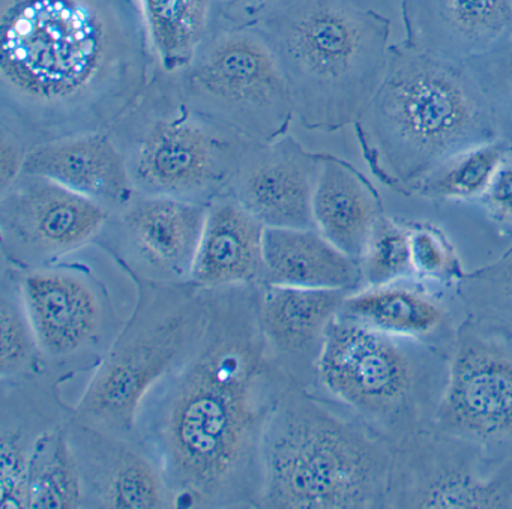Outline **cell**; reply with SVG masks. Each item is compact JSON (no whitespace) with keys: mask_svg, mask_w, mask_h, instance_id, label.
<instances>
[{"mask_svg":"<svg viewBox=\"0 0 512 509\" xmlns=\"http://www.w3.org/2000/svg\"><path fill=\"white\" fill-rule=\"evenodd\" d=\"M262 287L211 290L202 334L140 410L137 434L163 470L172 508H260L266 424L298 386L263 337Z\"/></svg>","mask_w":512,"mask_h":509,"instance_id":"cell-1","label":"cell"},{"mask_svg":"<svg viewBox=\"0 0 512 509\" xmlns=\"http://www.w3.org/2000/svg\"><path fill=\"white\" fill-rule=\"evenodd\" d=\"M157 67L133 0H0V125L28 149L109 131Z\"/></svg>","mask_w":512,"mask_h":509,"instance_id":"cell-2","label":"cell"},{"mask_svg":"<svg viewBox=\"0 0 512 509\" xmlns=\"http://www.w3.org/2000/svg\"><path fill=\"white\" fill-rule=\"evenodd\" d=\"M401 0H295L259 26L305 130L355 125L379 89Z\"/></svg>","mask_w":512,"mask_h":509,"instance_id":"cell-3","label":"cell"},{"mask_svg":"<svg viewBox=\"0 0 512 509\" xmlns=\"http://www.w3.org/2000/svg\"><path fill=\"white\" fill-rule=\"evenodd\" d=\"M367 160L392 187H415L452 158L499 140L487 98L464 62L395 44L355 124Z\"/></svg>","mask_w":512,"mask_h":509,"instance_id":"cell-4","label":"cell"},{"mask_svg":"<svg viewBox=\"0 0 512 509\" xmlns=\"http://www.w3.org/2000/svg\"><path fill=\"white\" fill-rule=\"evenodd\" d=\"M394 446L319 389L293 386L262 442L268 509L388 508Z\"/></svg>","mask_w":512,"mask_h":509,"instance_id":"cell-5","label":"cell"},{"mask_svg":"<svg viewBox=\"0 0 512 509\" xmlns=\"http://www.w3.org/2000/svg\"><path fill=\"white\" fill-rule=\"evenodd\" d=\"M448 350L374 331L338 316L326 332L316 389L398 445L433 428Z\"/></svg>","mask_w":512,"mask_h":509,"instance_id":"cell-6","label":"cell"},{"mask_svg":"<svg viewBox=\"0 0 512 509\" xmlns=\"http://www.w3.org/2000/svg\"><path fill=\"white\" fill-rule=\"evenodd\" d=\"M137 299L130 317L74 406L89 427L139 437L137 418L146 398L179 364L205 328L211 290L193 281L131 280Z\"/></svg>","mask_w":512,"mask_h":509,"instance_id":"cell-7","label":"cell"},{"mask_svg":"<svg viewBox=\"0 0 512 509\" xmlns=\"http://www.w3.org/2000/svg\"><path fill=\"white\" fill-rule=\"evenodd\" d=\"M137 194L209 205L229 194L251 145L190 109L175 74L158 65L139 101L113 125Z\"/></svg>","mask_w":512,"mask_h":509,"instance_id":"cell-8","label":"cell"},{"mask_svg":"<svg viewBox=\"0 0 512 509\" xmlns=\"http://www.w3.org/2000/svg\"><path fill=\"white\" fill-rule=\"evenodd\" d=\"M173 74L193 112L247 142H274L295 119L280 62L259 28L212 25L191 61Z\"/></svg>","mask_w":512,"mask_h":509,"instance_id":"cell-9","label":"cell"},{"mask_svg":"<svg viewBox=\"0 0 512 509\" xmlns=\"http://www.w3.org/2000/svg\"><path fill=\"white\" fill-rule=\"evenodd\" d=\"M10 269L47 371L61 383L94 371L124 325L103 280L85 263L65 260L25 271Z\"/></svg>","mask_w":512,"mask_h":509,"instance_id":"cell-10","label":"cell"},{"mask_svg":"<svg viewBox=\"0 0 512 509\" xmlns=\"http://www.w3.org/2000/svg\"><path fill=\"white\" fill-rule=\"evenodd\" d=\"M433 428L512 457V334L466 316L448 358Z\"/></svg>","mask_w":512,"mask_h":509,"instance_id":"cell-11","label":"cell"},{"mask_svg":"<svg viewBox=\"0 0 512 509\" xmlns=\"http://www.w3.org/2000/svg\"><path fill=\"white\" fill-rule=\"evenodd\" d=\"M388 508H512V457L428 428L394 446Z\"/></svg>","mask_w":512,"mask_h":509,"instance_id":"cell-12","label":"cell"},{"mask_svg":"<svg viewBox=\"0 0 512 509\" xmlns=\"http://www.w3.org/2000/svg\"><path fill=\"white\" fill-rule=\"evenodd\" d=\"M110 212L68 188L23 172L0 193V250L10 268H40L94 245Z\"/></svg>","mask_w":512,"mask_h":509,"instance_id":"cell-13","label":"cell"},{"mask_svg":"<svg viewBox=\"0 0 512 509\" xmlns=\"http://www.w3.org/2000/svg\"><path fill=\"white\" fill-rule=\"evenodd\" d=\"M208 205L137 194L112 212L97 245L130 280L176 284L191 281Z\"/></svg>","mask_w":512,"mask_h":509,"instance_id":"cell-14","label":"cell"},{"mask_svg":"<svg viewBox=\"0 0 512 509\" xmlns=\"http://www.w3.org/2000/svg\"><path fill=\"white\" fill-rule=\"evenodd\" d=\"M67 428L82 476L83 508H172L163 470L140 437L89 427L74 413Z\"/></svg>","mask_w":512,"mask_h":509,"instance_id":"cell-15","label":"cell"},{"mask_svg":"<svg viewBox=\"0 0 512 509\" xmlns=\"http://www.w3.org/2000/svg\"><path fill=\"white\" fill-rule=\"evenodd\" d=\"M323 155L307 151L289 134L251 145L229 194L266 229H314L313 196Z\"/></svg>","mask_w":512,"mask_h":509,"instance_id":"cell-16","label":"cell"},{"mask_svg":"<svg viewBox=\"0 0 512 509\" xmlns=\"http://www.w3.org/2000/svg\"><path fill=\"white\" fill-rule=\"evenodd\" d=\"M346 290L263 286L259 319L278 364L299 388L316 389L317 364L326 332L338 316Z\"/></svg>","mask_w":512,"mask_h":509,"instance_id":"cell-17","label":"cell"},{"mask_svg":"<svg viewBox=\"0 0 512 509\" xmlns=\"http://www.w3.org/2000/svg\"><path fill=\"white\" fill-rule=\"evenodd\" d=\"M410 49L467 62L512 35V0H401Z\"/></svg>","mask_w":512,"mask_h":509,"instance_id":"cell-18","label":"cell"},{"mask_svg":"<svg viewBox=\"0 0 512 509\" xmlns=\"http://www.w3.org/2000/svg\"><path fill=\"white\" fill-rule=\"evenodd\" d=\"M59 385L49 371L0 385L2 509L26 508V475L37 440L73 416L74 407L62 401Z\"/></svg>","mask_w":512,"mask_h":509,"instance_id":"cell-19","label":"cell"},{"mask_svg":"<svg viewBox=\"0 0 512 509\" xmlns=\"http://www.w3.org/2000/svg\"><path fill=\"white\" fill-rule=\"evenodd\" d=\"M23 172L119 211L136 196L124 154L109 131L74 134L29 149Z\"/></svg>","mask_w":512,"mask_h":509,"instance_id":"cell-20","label":"cell"},{"mask_svg":"<svg viewBox=\"0 0 512 509\" xmlns=\"http://www.w3.org/2000/svg\"><path fill=\"white\" fill-rule=\"evenodd\" d=\"M265 230L230 194L212 200L191 281L208 290L266 286Z\"/></svg>","mask_w":512,"mask_h":509,"instance_id":"cell-21","label":"cell"},{"mask_svg":"<svg viewBox=\"0 0 512 509\" xmlns=\"http://www.w3.org/2000/svg\"><path fill=\"white\" fill-rule=\"evenodd\" d=\"M416 280L361 287L344 299L340 314L374 331L451 350L457 326L442 299Z\"/></svg>","mask_w":512,"mask_h":509,"instance_id":"cell-22","label":"cell"},{"mask_svg":"<svg viewBox=\"0 0 512 509\" xmlns=\"http://www.w3.org/2000/svg\"><path fill=\"white\" fill-rule=\"evenodd\" d=\"M382 215L370 182L347 161L323 155L313 196L314 229L341 253L361 260Z\"/></svg>","mask_w":512,"mask_h":509,"instance_id":"cell-23","label":"cell"},{"mask_svg":"<svg viewBox=\"0 0 512 509\" xmlns=\"http://www.w3.org/2000/svg\"><path fill=\"white\" fill-rule=\"evenodd\" d=\"M266 286L346 290L362 287L359 260L341 253L316 229L265 230Z\"/></svg>","mask_w":512,"mask_h":509,"instance_id":"cell-24","label":"cell"},{"mask_svg":"<svg viewBox=\"0 0 512 509\" xmlns=\"http://www.w3.org/2000/svg\"><path fill=\"white\" fill-rule=\"evenodd\" d=\"M158 65L167 73L184 68L211 31L214 0H139Z\"/></svg>","mask_w":512,"mask_h":509,"instance_id":"cell-25","label":"cell"},{"mask_svg":"<svg viewBox=\"0 0 512 509\" xmlns=\"http://www.w3.org/2000/svg\"><path fill=\"white\" fill-rule=\"evenodd\" d=\"M68 421L37 440L26 475L28 509L83 508L82 476L68 436Z\"/></svg>","mask_w":512,"mask_h":509,"instance_id":"cell-26","label":"cell"},{"mask_svg":"<svg viewBox=\"0 0 512 509\" xmlns=\"http://www.w3.org/2000/svg\"><path fill=\"white\" fill-rule=\"evenodd\" d=\"M47 371L16 275L8 266L0 278V382Z\"/></svg>","mask_w":512,"mask_h":509,"instance_id":"cell-27","label":"cell"},{"mask_svg":"<svg viewBox=\"0 0 512 509\" xmlns=\"http://www.w3.org/2000/svg\"><path fill=\"white\" fill-rule=\"evenodd\" d=\"M511 155L500 140L478 146L434 170L412 191L436 200L484 199L497 170Z\"/></svg>","mask_w":512,"mask_h":509,"instance_id":"cell-28","label":"cell"},{"mask_svg":"<svg viewBox=\"0 0 512 509\" xmlns=\"http://www.w3.org/2000/svg\"><path fill=\"white\" fill-rule=\"evenodd\" d=\"M455 284L467 316L512 334V245L496 262L464 272Z\"/></svg>","mask_w":512,"mask_h":509,"instance_id":"cell-29","label":"cell"},{"mask_svg":"<svg viewBox=\"0 0 512 509\" xmlns=\"http://www.w3.org/2000/svg\"><path fill=\"white\" fill-rule=\"evenodd\" d=\"M359 263L362 287H379L416 280L409 226L382 215Z\"/></svg>","mask_w":512,"mask_h":509,"instance_id":"cell-30","label":"cell"},{"mask_svg":"<svg viewBox=\"0 0 512 509\" xmlns=\"http://www.w3.org/2000/svg\"><path fill=\"white\" fill-rule=\"evenodd\" d=\"M464 64L487 98L500 142L512 152V35Z\"/></svg>","mask_w":512,"mask_h":509,"instance_id":"cell-31","label":"cell"},{"mask_svg":"<svg viewBox=\"0 0 512 509\" xmlns=\"http://www.w3.org/2000/svg\"><path fill=\"white\" fill-rule=\"evenodd\" d=\"M409 230L416 278L436 283H457L464 272L445 235L428 224H410Z\"/></svg>","mask_w":512,"mask_h":509,"instance_id":"cell-32","label":"cell"},{"mask_svg":"<svg viewBox=\"0 0 512 509\" xmlns=\"http://www.w3.org/2000/svg\"><path fill=\"white\" fill-rule=\"evenodd\" d=\"M295 0H214L212 25L259 28Z\"/></svg>","mask_w":512,"mask_h":509,"instance_id":"cell-33","label":"cell"},{"mask_svg":"<svg viewBox=\"0 0 512 509\" xmlns=\"http://www.w3.org/2000/svg\"><path fill=\"white\" fill-rule=\"evenodd\" d=\"M29 149L10 128L0 125V193L23 173Z\"/></svg>","mask_w":512,"mask_h":509,"instance_id":"cell-34","label":"cell"},{"mask_svg":"<svg viewBox=\"0 0 512 509\" xmlns=\"http://www.w3.org/2000/svg\"><path fill=\"white\" fill-rule=\"evenodd\" d=\"M484 200L500 217L512 220V160L509 158L497 170Z\"/></svg>","mask_w":512,"mask_h":509,"instance_id":"cell-35","label":"cell"}]
</instances>
